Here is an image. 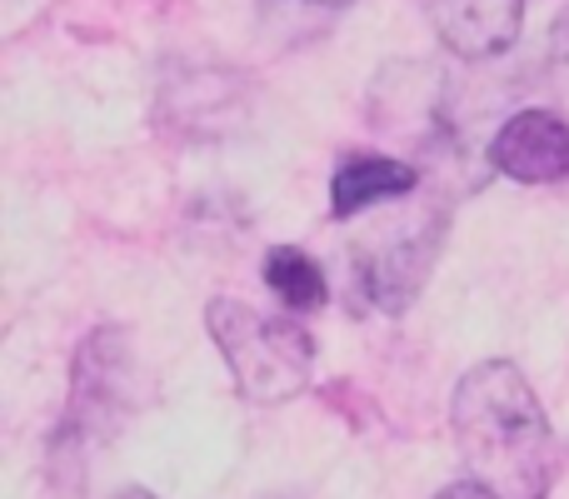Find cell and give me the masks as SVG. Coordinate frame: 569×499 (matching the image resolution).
<instances>
[{
	"label": "cell",
	"instance_id": "6da1fadb",
	"mask_svg": "<svg viewBox=\"0 0 569 499\" xmlns=\"http://www.w3.org/2000/svg\"><path fill=\"white\" fill-rule=\"evenodd\" d=\"M455 440L475 480L500 499H545L555 485V435L530 380L510 360H485L455 390Z\"/></svg>",
	"mask_w": 569,
	"mask_h": 499
},
{
	"label": "cell",
	"instance_id": "7a4b0ae2",
	"mask_svg": "<svg viewBox=\"0 0 569 499\" xmlns=\"http://www.w3.org/2000/svg\"><path fill=\"white\" fill-rule=\"evenodd\" d=\"M210 335L226 355L236 390L256 405H280L310 385L315 370V340L295 320L260 315L240 300H210L206 310Z\"/></svg>",
	"mask_w": 569,
	"mask_h": 499
},
{
	"label": "cell",
	"instance_id": "3957f363",
	"mask_svg": "<svg viewBox=\"0 0 569 499\" xmlns=\"http://www.w3.org/2000/svg\"><path fill=\"white\" fill-rule=\"evenodd\" d=\"M435 246H440V230L425 216H415V226L375 240L370 250H355V280L365 285V295L380 310H405L420 295L425 275H430Z\"/></svg>",
	"mask_w": 569,
	"mask_h": 499
},
{
	"label": "cell",
	"instance_id": "277c9868",
	"mask_svg": "<svg viewBox=\"0 0 569 499\" xmlns=\"http://www.w3.org/2000/svg\"><path fill=\"white\" fill-rule=\"evenodd\" d=\"M490 166L520 186H550L569 176V126L555 110H520L490 140Z\"/></svg>",
	"mask_w": 569,
	"mask_h": 499
},
{
	"label": "cell",
	"instance_id": "5b68a950",
	"mask_svg": "<svg viewBox=\"0 0 569 499\" xmlns=\"http://www.w3.org/2000/svg\"><path fill=\"white\" fill-rule=\"evenodd\" d=\"M435 36L465 60H490L520 40L525 0H420Z\"/></svg>",
	"mask_w": 569,
	"mask_h": 499
},
{
	"label": "cell",
	"instance_id": "8992f818",
	"mask_svg": "<svg viewBox=\"0 0 569 499\" xmlns=\"http://www.w3.org/2000/svg\"><path fill=\"white\" fill-rule=\"evenodd\" d=\"M120 380H126V345L120 335H96L76 360V425H116L120 420Z\"/></svg>",
	"mask_w": 569,
	"mask_h": 499
},
{
	"label": "cell",
	"instance_id": "52a82bcc",
	"mask_svg": "<svg viewBox=\"0 0 569 499\" xmlns=\"http://www.w3.org/2000/svg\"><path fill=\"white\" fill-rule=\"evenodd\" d=\"M415 166L405 160H385V156H365L350 160V166L335 176V216H360L370 206H385V200H400L415 190Z\"/></svg>",
	"mask_w": 569,
	"mask_h": 499
},
{
	"label": "cell",
	"instance_id": "ba28073f",
	"mask_svg": "<svg viewBox=\"0 0 569 499\" xmlns=\"http://www.w3.org/2000/svg\"><path fill=\"white\" fill-rule=\"evenodd\" d=\"M266 285L280 295L290 310H315L325 300V275L305 250L276 246L266 255Z\"/></svg>",
	"mask_w": 569,
	"mask_h": 499
},
{
	"label": "cell",
	"instance_id": "9c48e42d",
	"mask_svg": "<svg viewBox=\"0 0 569 499\" xmlns=\"http://www.w3.org/2000/svg\"><path fill=\"white\" fill-rule=\"evenodd\" d=\"M345 6H355V0H260L266 16H295V10H305V16H330V10H345Z\"/></svg>",
	"mask_w": 569,
	"mask_h": 499
},
{
	"label": "cell",
	"instance_id": "30bf717a",
	"mask_svg": "<svg viewBox=\"0 0 569 499\" xmlns=\"http://www.w3.org/2000/svg\"><path fill=\"white\" fill-rule=\"evenodd\" d=\"M435 499H500L490 490V485H480V480H460V485H450V490H440Z\"/></svg>",
	"mask_w": 569,
	"mask_h": 499
},
{
	"label": "cell",
	"instance_id": "8fae6325",
	"mask_svg": "<svg viewBox=\"0 0 569 499\" xmlns=\"http://www.w3.org/2000/svg\"><path fill=\"white\" fill-rule=\"evenodd\" d=\"M555 50H560V56L569 60V16L560 20V26H555Z\"/></svg>",
	"mask_w": 569,
	"mask_h": 499
},
{
	"label": "cell",
	"instance_id": "7c38bea8",
	"mask_svg": "<svg viewBox=\"0 0 569 499\" xmlns=\"http://www.w3.org/2000/svg\"><path fill=\"white\" fill-rule=\"evenodd\" d=\"M116 499H156V495H146V490H126V495H116Z\"/></svg>",
	"mask_w": 569,
	"mask_h": 499
}]
</instances>
